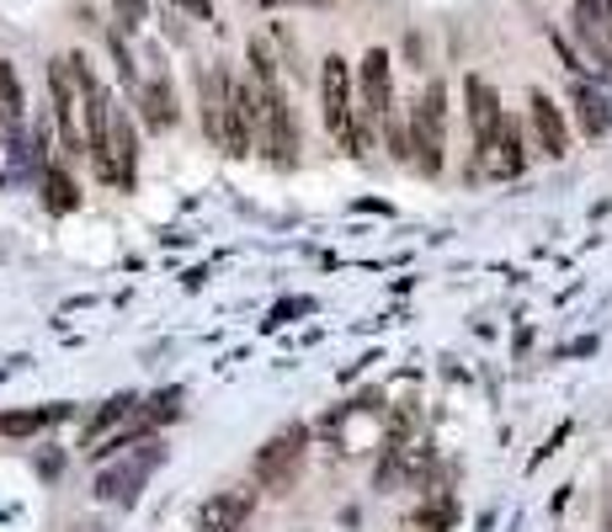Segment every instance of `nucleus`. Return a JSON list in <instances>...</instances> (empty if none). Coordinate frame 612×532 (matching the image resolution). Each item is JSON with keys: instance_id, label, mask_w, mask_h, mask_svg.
<instances>
[{"instance_id": "obj_15", "label": "nucleus", "mask_w": 612, "mask_h": 532, "mask_svg": "<svg viewBox=\"0 0 612 532\" xmlns=\"http://www.w3.org/2000/svg\"><path fill=\"white\" fill-rule=\"evenodd\" d=\"M458 522V501L453 495H432V501H421L416 516H411V532H447Z\"/></svg>"}, {"instance_id": "obj_6", "label": "nucleus", "mask_w": 612, "mask_h": 532, "mask_svg": "<svg viewBox=\"0 0 612 532\" xmlns=\"http://www.w3.org/2000/svg\"><path fill=\"white\" fill-rule=\"evenodd\" d=\"M464 112H468L474 160H490V155H495V139H501V128H506V107H501V91L490 86L485 75H464Z\"/></svg>"}, {"instance_id": "obj_12", "label": "nucleus", "mask_w": 612, "mask_h": 532, "mask_svg": "<svg viewBox=\"0 0 612 532\" xmlns=\"http://www.w3.org/2000/svg\"><path fill=\"white\" fill-rule=\"evenodd\" d=\"M527 139H522V122L506 112V128H501V139H495V155H490V170L501 176V181H516L522 170H527Z\"/></svg>"}, {"instance_id": "obj_22", "label": "nucleus", "mask_w": 612, "mask_h": 532, "mask_svg": "<svg viewBox=\"0 0 612 532\" xmlns=\"http://www.w3.org/2000/svg\"><path fill=\"white\" fill-rule=\"evenodd\" d=\"M256 6H267V11H272V6H283V0H256Z\"/></svg>"}, {"instance_id": "obj_2", "label": "nucleus", "mask_w": 612, "mask_h": 532, "mask_svg": "<svg viewBox=\"0 0 612 532\" xmlns=\"http://www.w3.org/2000/svg\"><path fill=\"white\" fill-rule=\"evenodd\" d=\"M304 459H309V426L294 421V426H283V432H272L261 447H256V459H250V484L261 490V495H288L304 474Z\"/></svg>"}, {"instance_id": "obj_21", "label": "nucleus", "mask_w": 612, "mask_h": 532, "mask_svg": "<svg viewBox=\"0 0 612 532\" xmlns=\"http://www.w3.org/2000/svg\"><path fill=\"white\" fill-rule=\"evenodd\" d=\"M602 532H612V490L602 495Z\"/></svg>"}, {"instance_id": "obj_5", "label": "nucleus", "mask_w": 612, "mask_h": 532, "mask_svg": "<svg viewBox=\"0 0 612 532\" xmlns=\"http://www.w3.org/2000/svg\"><path fill=\"white\" fill-rule=\"evenodd\" d=\"M256 149L267 155L277 170H294L298 166V112L294 101L283 97V86H261V128H256Z\"/></svg>"}, {"instance_id": "obj_14", "label": "nucleus", "mask_w": 612, "mask_h": 532, "mask_svg": "<svg viewBox=\"0 0 612 532\" xmlns=\"http://www.w3.org/2000/svg\"><path fill=\"white\" fill-rule=\"evenodd\" d=\"M27 118V101H22V80H17V70L0 59V128L6 134H17Z\"/></svg>"}, {"instance_id": "obj_19", "label": "nucleus", "mask_w": 612, "mask_h": 532, "mask_svg": "<svg viewBox=\"0 0 612 532\" xmlns=\"http://www.w3.org/2000/svg\"><path fill=\"white\" fill-rule=\"evenodd\" d=\"M112 17H118V27H122V32H145L149 0H112Z\"/></svg>"}, {"instance_id": "obj_4", "label": "nucleus", "mask_w": 612, "mask_h": 532, "mask_svg": "<svg viewBox=\"0 0 612 532\" xmlns=\"http://www.w3.org/2000/svg\"><path fill=\"white\" fill-rule=\"evenodd\" d=\"M319 118H325V134L336 139V149L357 155V70L342 53H330L319 70Z\"/></svg>"}, {"instance_id": "obj_18", "label": "nucleus", "mask_w": 612, "mask_h": 532, "mask_svg": "<svg viewBox=\"0 0 612 532\" xmlns=\"http://www.w3.org/2000/svg\"><path fill=\"white\" fill-rule=\"evenodd\" d=\"M245 59H250V70H245V75H250L256 86H277V59H272V49L261 43V38L245 49Z\"/></svg>"}, {"instance_id": "obj_10", "label": "nucleus", "mask_w": 612, "mask_h": 532, "mask_svg": "<svg viewBox=\"0 0 612 532\" xmlns=\"http://www.w3.org/2000/svg\"><path fill=\"white\" fill-rule=\"evenodd\" d=\"M256 484H235V490H219L208 495L203 511H197V532H245L250 528V511H256Z\"/></svg>"}, {"instance_id": "obj_8", "label": "nucleus", "mask_w": 612, "mask_h": 532, "mask_svg": "<svg viewBox=\"0 0 612 532\" xmlns=\"http://www.w3.org/2000/svg\"><path fill=\"white\" fill-rule=\"evenodd\" d=\"M49 101H53V122H59V145H65V155H86V134L75 128L80 86H75L70 53H65V59H49Z\"/></svg>"}, {"instance_id": "obj_7", "label": "nucleus", "mask_w": 612, "mask_h": 532, "mask_svg": "<svg viewBox=\"0 0 612 532\" xmlns=\"http://www.w3.org/2000/svg\"><path fill=\"white\" fill-rule=\"evenodd\" d=\"M149 65H155V70L139 80L134 107H139V118H145L149 134H166V128H176L181 107H176V86H171V75H166V59H160V53H149Z\"/></svg>"}, {"instance_id": "obj_3", "label": "nucleus", "mask_w": 612, "mask_h": 532, "mask_svg": "<svg viewBox=\"0 0 612 532\" xmlns=\"http://www.w3.org/2000/svg\"><path fill=\"white\" fill-rule=\"evenodd\" d=\"M411 166L432 181L447 166V80H426L411 107Z\"/></svg>"}, {"instance_id": "obj_11", "label": "nucleus", "mask_w": 612, "mask_h": 532, "mask_svg": "<svg viewBox=\"0 0 612 532\" xmlns=\"http://www.w3.org/2000/svg\"><path fill=\"white\" fill-rule=\"evenodd\" d=\"M570 107H575V128H581L586 139L612 134V97L596 91L591 80H575V86H570Z\"/></svg>"}, {"instance_id": "obj_13", "label": "nucleus", "mask_w": 612, "mask_h": 532, "mask_svg": "<svg viewBox=\"0 0 612 532\" xmlns=\"http://www.w3.org/2000/svg\"><path fill=\"white\" fill-rule=\"evenodd\" d=\"M38 187H43V208H49V214L80 208V193H75V181H70V170L65 166H43L38 170Z\"/></svg>"}, {"instance_id": "obj_17", "label": "nucleus", "mask_w": 612, "mask_h": 532, "mask_svg": "<svg viewBox=\"0 0 612 532\" xmlns=\"http://www.w3.org/2000/svg\"><path fill=\"white\" fill-rule=\"evenodd\" d=\"M59 405H49V411H17V415H0V436H27V432H43L49 421H59Z\"/></svg>"}, {"instance_id": "obj_1", "label": "nucleus", "mask_w": 612, "mask_h": 532, "mask_svg": "<svg viewBox=\"0 0 612 532\" xmlns=\"http://www.w3.org/2000/svg\"><path fill=\"white\" fill-rule=\"evenodd\" d=\"M389 118H394V59L389 49H367L357 59V155L373 149V139L384 134Z\"/></svg>"}, {"instance_id": "obj_16", "label": "nucleus", "mask_w": 612, "mask_h": 532, "mask_svg": "<svg viewBox=\"0 0 612 532\" xmlns=\"http://www.w3.org/2000/svg\"><path fill=\"white\" fill-rule=\"evenodd\" d=\"M134 405H139V394H118V400H107V411L91 415V426H86V436H80V447H97V436L107 432V426L128 421V415H134Z\"/></svg>"}, {"instance_id": "obj_20", "label": "nucleus", "mask_w": 612, "mask_h": 532, "mask_svg": "<svg viewBox=\"0 0 612 532\" xmlns=\"http://www.w3.org/2000/svg\"><path fill=\"white\" fill-rule=\"evenodd\" d=\"M176 6H181V11H193V17H203V22L214 17V0H176Z\"/></svg>"}, {"instance_id": "obj_9", "label": "nucleus", "mask_w": 612, "mask_h": 532, "mask_svg": "<svg viewBox=\"0 0 612 532\" xmlns=\"http://www.w3.org/2000/svg\"><path fill=\"white\" fill-rule=\"evenodd\" d=\"M527 128H533V149L543 160H564L570 155V122H564V107L549 91H527Z\"/></svg>"}]
</instances>
